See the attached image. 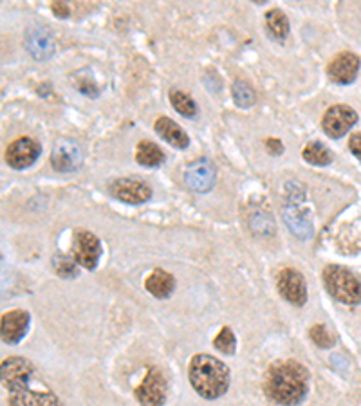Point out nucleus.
Masks as SVG:
<instances>
[{"instance_id":"nucleus-16","label":"nucleus","mask_w":361,"mask_h":406,"mask_svg":"<svg viewBox=\"0 0 361 406\" xmlns=\"http://www.w3.org/2000/svg\"><path fill=\"white\" fill-rule=\"evenodd\" d=\"M154 130L158 132V136L167 141L168 145H172L174 148H179V150H185L190 145V137L188 134L176 123L170 118H164L161 116L154 125Z\"/></svg>"},{"instance_id":"nucleus-29","label":"nucleus","mask_w":361,"mask_h":406,"mask_svg":"<svg viewBox=\"0 0 361 406\" xmlns=\"http://www.w3.org/2000/svg\"><path fill=\"white\" fill-rule=\"evenodd\" d=\"M51 9H53V13L58 18H67V15H69V9H67V6L63 2H53Z\"/></svg>"},{"instance_id":"nucleus-22","label":"nucleus","mask_w":361,"mask_h":406,"mask_svg":"<svg viewBox=\"0 0 361 406\" xmlns=\"http://www.w3.org/2000/svg\"><path fill=\"white\" fill-rule=\"evenodd\" d=\"M302 155H304V159L309 164H316V166H325V164H329L332 161V154L327 150L322 143L318 141L309 143L304 148V152H302Z\"/></svg>"},{"instance_id":"nucleus-5","label":"nucleus","mask_w":361,"mask_h":406,"mask_svg":"<svg viewBox=\"0 0 361 406\" xmlns=\"http://www.w3.org/2000/svg\"><path fill=\"white\" fill-rule=\"evenodd\" d=\"M167 380L159 368H150L143 383L136 389V399L141 406H163L167 401Z\"/></svg>"},{"instance_id":"nucleus-19","label":"nucleus","mask_w":361,"mask_h":406,"mask_svg":"<svg viewBox=\"0 0 361 406\" xmlns=\"http://www.w3.org/2000/svg\"><path fill=\"white\" fill-rule=\"evenodd\" d=\"M266 27L275 40L282 42L289 35V20L280 9H271L266 13Z\"/></svg>"},{"instance_id":"nucleus-6","label":"nucleus","mask_w":361,"mask_h":406,"mask_svg":"<svg viewBox=\"0 0 361 406\" xmlns=\"http://www.w3.org/2000/svg\"><path fill=\"white\" fill-rule=\"evenodd\" d=\"M277 287L284 300L296 305V307H302L307 302V286H305V280L300 271L291 270V267L280 271L277 279Z\"/></svg>"},{"instance_id":"nucleus-21","label":"nucleus","mask_w":361,"mask_h":406,"mask_svg":"<svg viewBox=\"0 0 361 406\" xmlns=\"http://www.w3.org/2000/svg\"><path fill=\"white\" fill-rule=\"evenodd\" d=\"M170 103H172L174 111H176L177 114L185 116V118H190V120L195 118L199 112L197 103H195L188 94L180 93V91H177V88H172V91H170Z\"/></svg>"},{"instance_id":"nucleus-2","label":"nucleus","mask_w":361,"mask_h":406,"mask_svg":"<svg viewBox=\"0 0 361 406\" xmlns=\"http://www.w3.org/2000/svg\"><path fill=\"white\" fill-rule=\"evenodd\" d=\"M309 370L295 359L275 361L266 374L264 392L277 405L296 406L307 398Z\"/></svg>"},{"instance_id":"nucleus-23","label":"nucleus","mask_w":361,"mask_h":406,"mask_svg":"<svg viewBox=\"0 0 361 406\" xmlns=\"http://www.w3.org/2000/svg\"><path fill=\"white\" fill-rule=\"evenodd\" d=\"M231 94H233V100L237 103V107H243V109H249L256 102L255 91H253V87L246 80H235L233 87H231Z\"/></svg>"},{"instance_id":"nucleus-7","label":"nucleus","mask_w":361,"mask_h":406,"mask_svg":"<svg viewBox=\"0 0 361 406\" xmlns=\"http://www.w3.org/2000/svg\"><path fill=\"white\" fill-rule=\"evenodd\" d=\"M356 121L358 114L354 112V109L347 105H335L330 107L323 116L322 127L327 136L332 137V139H339L356 125Z\"/></svg>"},{"instance_id":"nucleus-25","label":"nucleus","mask_w":361,"mask_h":406,"mask_svg":"<svg viewBox=\"0 0 361 406\" xmlns=\"http://www.w3.org/2000/svg\"><path fill=\"white\" fill-rule=\"evenodd\" d=\"M213 347L220 352H224L226 356H231L235 354V347H237V340H235L233 331L229 327H224L222 331L217 334V338L213 340Z\"/></svg>"},{"instance_id":"nucleus-26","label":"nucleus","mask_w":361,"mask_h":406,"mask_svg":"<svg viewBox=\"0 0 361 406\" xmlns=\"http://www.w3.org/2000/svg\"><path fill=\"white\" fill-rule=\"evenodd\" d=\"M309 336H311V340L318 345V347H322V349H329L335 345V338L329 334L323 325H314L311 331H309Z\"/></svg>"},{"instance_id":"nucleus-15","label":"nucleus","mask_w":361,"mask_h":406,"mask_svg":"<svg viewBox=\"0 0 361 406\" xmlns=\"http://www.w3.org/2000/svg\"><path fill=\"white\" fill-rule=\"evenodd\" d=\"M26 47L35 60L45 62V60L53 56L54 53L53 35H51L47 27L44 26L31 27V29H27L26 33Z\"/></svg>"},{"instance_id":"nucleus-27","label":"nucleus","mask_w":361,"mask_h":406,"mask_svg":"<svg viewBox=\"0 0 361 406\" xmlns=\"http://www.w3.org/2000/svg\"><path fill=\"white\" fill-rule=\"evenodd\" d=\"M348 148H351V152L361 161V132L353 134L351 141H348Z\"/></svg>"},{"instance_id":"nucleus-13","label":"nucleus","mask_w":361,"mask_h":406,"mask_svg":"<svg viewBox=\"0 0 361 406\" xmlns=\"http://www.w3.org/2000/svg\"><path fill=\"white\" fill-rule=\"evenodd\" d=\"M29 322H31V316L27 311L22 309H15L2 314V322H0L2 341L8 345L20 343L29 329Z\"/></svg>"},{"instance_id":"nucleus-24","label":"nucleus","mask_w":361,"mask_h":406,"mask_svg":"<svg viewBox=\"0 0 361 406\" xmlns=\"http://www.w3.org/2000/svg\"><path fill=\"white\" fill-rule=\"evenodd\" d=\"M53 265L58 276H62V279H75V276H78V262L72 260L71 256L58 253L53 258Z\"/></svg>"},{"instance_id":"nucleus-17","label":"nucleus","mask_w":361,"mask_h":406,"mask_svg":"<svg viewBox=\"0 0 361 406\" xmlns=\"http://www.w3.org/2000/svg\"><path fill=\"white\" fill-rule=\"evenodd\" d=\"M145 289L159 300H164L176 289V279L167 271L154 270L148 274V279L145 280Z\"/></svg>"},{"instance_id":"nucleus-20","label":"nucleus","mask_w":361,"mask_h":406,"mask_svg":"<svg viewBox=\"0 0 361 406\" xmlns=\"http://www.w3.org/2000/svg\"><path fill=\"white\" fill-rule=\"evenodd\" d=\"M136 161L146 168H155L159 166V164H163L164 152L161 150L155 143L141 141L137 145Z\"/></svg>"},{"instance_id":"nucleus-14","label":"nucleus","mask_w":361,"mask_h":406,"mask_svg":"<svg viewBox=\"0 0 361 406\" xmlns=\"http://www.w3.org/2000/svg\"><path fill=\"white\" fill-rule=\"evenodd\" d=\"M360 71V58L354 53H339L330 60L327 67V75L335 84L348 85L358 78Z\"/></svg>"},{"instance_id":"nucleus-4","label":"nucleus","mask_w":361,"mask_h":406,"mask_svg":"<svg viewBox=\"0 0 361 406\" xmlns=\"http://www.w3.org/2000/svg\"><path fill=\"white\" fill-rule=\"evenodd\" d=\"M323 283L329 295L341 304H361V282L341 265H327L323 270Z\"/></svg>"},{"instance_id":"nucleus-12","label":"nucleus","mask_w":361,"mask_h":406,"mask_svg":"<svg viewBox=\"0 0 361 406\" xmlns=\"http://www.w3.org/2000/svg\"><path fill=\"white\" fill-rule=\"evenodd\" d=\"M109 190L116 199L127 204H143L152 197V190L145 182L128 177H121L110 182Z\"/></svg>"},{"instance_id":"nucleus-10","label":"nucleus","mask_w":361,"mask_h":406,"mask_svg":"<svg viewBox=\"0 0 361 406\" xmlns=\"http://www.w3.org/2000/svg\"><path fill=\"white\" fill-rule=\"evenodd\" d=\"M102 256V242L91 231H76L75 233V260L82 267L93 271Z\"/></svg>"},{"instance_id":"nucleus-9","label":"nucleus","mask_w":361,"mask_h":406,"mask_svg":"<svg viewBox=\"0 0 361 406\" xmlns=\"http://www.w3.org/2000/svg\"><path fill=\"white\" fill-rule=\"evenodd\" d=\"M217 179V170L213 166V163L210 159H201L194 161L192 164H188L185 172V181L190 190L197 192V194H206L215 186Z\"/></svg>"},{"instance_id":"nucleus-11","label":"nucleus","mask_w":361,"mask_h":406,"mask_svg":"<svg viewBox=\"0 0 361 406\" xmlns=\"http://www.w3.org/2000/svg\"><path fill=\"white\" fill-rule=\"evenodd\" d=\"M40 152H42V148L38 143L33 141L31 137H20V139L9 143L8 150H6V161L15 170H24L38 159Z\"/></svg>"},{"instance_id":"nucleus-3","label":"nucleus","mask_w":361,"mask_h":406,"mask_svg":"<svg viewBox=\"0 0 361 406\" xmlns=\"http://www.w3.org/2000/svg\"><path fill=\"white\" fill-rule=\"evenodd\" d=\"M190 384L195 392L204 399H219L228 392L229 387V368L220 359L197 354L192 358L188 366Z\"/></svg>"},{"instance_id":"nucleus-28","label":"nucleus","mask_w":361,"mask_h":406,"mask_svg":"<svg viewBox=\"0 0 361 406\" xmlns=\"http://www.w3.org/2000/svg\"><path fill=\"white\" fill-rule=\"evenodd\" d=\"M266 146H268V152H271L273 155H280L284 152L282 141H278V139H275V137L268 139V141H266Z\"/></svg>"},{"instance_id":"nucleus-18","label":"nucleus","mask_w":361,"mask_h":406,"mask_svg":"<svg viewBox=\"0 0 361 406\" xmlns=\"http://www.w3.org/2000/svg\"><path fill=\"white\" fill-rule=\"evenodd\" d=\"M284 221H286L287 228L293 231V235H296L298 239H309L313 235V224L307 219L305 213H302L296 206L293 204H287L286 210H284Z\"/></svg>"},{"instance_id":"nucleus-1","label":"nucleus","mask_w":361,"mask_h":406,"mask_svg":"<svg viewBox=\"0 0 361 406\" xmlns=\"http://www.w3.org/2000/svg\"><path fill=\"white\" fill-rule=\"evenodd\" d=\"M36 377L33 363L26 358H8L2 361V383L8 389V406H62L60 399L51 390L29 389V383Z\"/></svg>"},{"instance_id":"nucleus-8","label":"nucleus","mask_w":361,"mask_h":406,"mask_svg":"<svg viewBox=\"0 0 361 406\" xmlns=\"http://www.w3.org/2000/svg\"><path fill=\"white\" fill-rule=\"evenodd\" d=\"M84 152L75 139H60L51 154V164L56 172H75L82 166Z\"/></svg>"}]
</instances>
